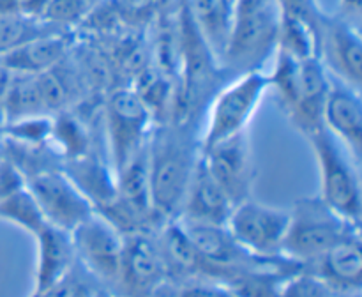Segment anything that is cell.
<instances>
[{"label": "cell", "mask_w": 362, "mask_h": 297, "mask_svg": "<svg viewBox=\"0 0 362 297\" xmlns=\"http://www.w3.org/2000/svg\"><path fill=\"white\" fill-rule=\"evenodd\" d=\"M193 120L156 124L148 140L151 205L159 226L179 218L200 156V127Z\"/></svg>", "instance_id": "cell-1"}, {"label": "cell", "mask_w": 362, "mask_h": 297, "mask_svg": "<svg viewBox=\"0 0 362 297\" xmlns=\"http://www.w3.org/2000/svg\"><path fill=\"white\" fill-rule=\"evenodd\" d=\"M279 20L276 0H233L221 66L233 74L264 69L278 52Z\"/></svg>", "instance_id": "cell-2"}, {"label": "cell", "mask_w": 362, "mask_h": 297, "mask_svg": "<svg viewBox=\"0 0 362 297\" xmlns=\"http://www.w3.org/2000/svg\"><path fill=\"white\" fill-rule=\"evenodd\" d=\"M274 59V69L269 73L271 88H276L279 106L290 122L308 136L322 126V110L331 76L317 55L297 59L278 50Z\"/></svg>", "instance_id": "cell-3"}, {"label": "cell", "mask_w": 362, "mask_h": 297, "mask_svg": "<svg viewBox=\"0 0 362 297\" xmlns=\"http://www.w3.org/2000/svg\"><path fill=\"white\" fill-rule=\"evenodd\" d=\"M271 91V78L264 69L235 74L209 101L200 127V148L247 131L262 99Z\"/></svg>", "instance_id": "cell-4"}, {"label": "cell", "mask_w": 362, "mask_h": 297, "mask_svg": "<svg viewBox=\"0 0 362 297\" xmlns=\"http://www.w3.org/2000/svg\"><path fill=\"white\" fill-rule=\"evenodd\" d=\"M354 233H361V225L346 221L320 197L300 198L290 209L283 257L306 265Z\"/></svg>", "instance_id": "cell-5"}, {"label": "cell", "mask_w": 362, "mask_h": 297, "mask_svg": "<svg viewBox=\"0 0 362 297\" xmlns=\"http://www.w3.org/2000/svg\"><path fill=\"white\" fill-rule=\"evenodd\" d=\"M306 138L320 172L318 197L346 221L361 225L362 193L359 163L324 126L308 134Z\"/></svg>", "instance_id": "cell-6"}, {"label": "cell", "mask_w": 362, "mask_h": 297, "mask_svg": "<svg viewBox=\"0 0 362 297\" xmlns=\"http://www.w3.org/2000/svg\"><path fill=\"white\" fill-rule=\"evenodd\" d=\"M105 124L110 165L117 173L147 147L156 120L133 87H120L106 98Z\"/></svg>", "instance_id": "cell-7"}, {"label": "cell", "mask_w": 362, "mask_h": 297, "mask_svg": "<svg viewBox=\"0 0 362 297\" xmlns=\"http://www.w3.org/2000/svg\"><path fill=\"white\" fill-rule=\"evenodd\" d=\"M71 240L76 260L106 290L115 293L122 271L126 237L108 219L94 211L71 232Z\"/></svg>", "instance_id": "cell-8"}, {"label": "cell", "mask_w": 362, "mask_h": 297, "mask_svg": "<svg viewBox=\"0 0 362 297\" xmlns=\"http://www.w3.org/2000/svg\"><path fill=\"white\" fill-rule=\"evenodd\" d=\"M290 223V209L272 207L247 198L233 207L226 228L233 239L257 258H281Z\"/></svg>", "instance_id": "cell-9"}, {"label": "cell", "mask_w": 362, "mask_h": 297, "mask_svg": "<svg viewBox=\"0 0 362 297\" xmlns=\"http://www.w3.org/2000/svg\"><path fill=\"white\" fill-rule=\"evenodd\" d=\"M27 190L35 198L46 221L69 233L94 212L88 198L62 166H49L30 173Z\"/></svg>", "instance_id": "cell-10"}, {"label": "cell", "mask_w": 362, "mask_h": 297, "mask_svg": "<svg viewBox=\"0 0 362 297\" xmlns=\"http://www.w3.org/2000/svg\"><path fill=\"white\" fill-rule=\"evenodd\" d=\"M158 230H140L126 235L117 296L156 297L170 281V272L159 248Z\"/></svg>", "instance_id": "cell-11"}, {"label": "cell", "mask_w": 362, "mask_h": 297, "mask_svg": "<svg viewBox=\"0 0 362 297\" xmlns=\"http://www.w3.org/2000/svg\"><path fill=\"white\" fill-rule=\"evenodd\" d=\"M317 57L336 80L359 88L362 85L361 27L339 14H322L318 23Z\"/></svg>", "instance_id": "cell-12"}, {"label": "cell", "mask_w": 362, "mask_h": 297, "mask_svg": "<svg viewBox=\"0 0 362 297\" xmlns=\"http://www.w3.org/2000/svg\"><path fill=\"white\" fill-rule=\"evenodd\" d=\"M200 154L233 205L251 198L255 165L247 131L207 148H200Z\"/></svg>", "instance_id": "cell-13"}, {"label": "cell", "mask_w": 362, "mask_h": 297, "mask_svg": "<svg viewBox=\"0 0 362 297\" xmlns=\"http://www.w3.org/2000/svg\"><path fill=\"white\" fill-rule=\"evenodd\" d=\"M331 76V74H329ZM322 126L350 152L361 165L362 158V101L361 91L331 76Z\"/></svg>", "instance_id": "cell-14"}, {"label": "cell", "mask_w": 362, "mask_h": 297, "mask_svg": "<svg viewBox=\"0 0 362 297\" xmlns=\"http://www.w3.org/2000/svg\"><path fill=\"white\" fill-rule=\"evenodd\" d=\"M303 267L325 283L338 297L359 296L362 286L361 233L339 240Z\"/></svg>", "instance_id": "cell-15"}, {"label": "cell", "mask_w": 362, "mask_h": 297, "mask_svg": "<svg viewBox=\"0 0 362 297\" xmlns=\"http://www.w3.org/2000/svg\"><path fill=\"white\" fill-rule=\"evenodd\" d=\"M233 207L235 205L232 204L221 184L214 179L200 154L177 219L205 225H226Z\"/></svg>", "instance_id": "cell-16"}, {"label": "cell", "mask_w": 362, "mask_h": 297, "mask_svg": "<svg viewBox=\"0 0 362 297\" xmlns=\"http://www.w3.org/2000/svg\"><path fill=\"white\" fill-rule=\"evenodd\" d=\"M74 46V32H49L0 57V66L13 74H41L62 62Z\"/></svg>", "instance_id": "cell-17"}, {"label": "cell", "mask_w": 362, "mask_h": 297, "mask_svg": "<svg viewBox=\"0 0 362 297\" xmlns=\"http://www.w3.org/2000/svg\"><path fill=\"white\" fill-rule=\"evenodd\" d=\"M34 239L37 243V262L32 292L42 293L73 267L76 255L71 233L57 226L48 225Z\"/></svg>", "instance_id": "cell-18"}, {"label": "cell", "mask_w": 362, "mask_h": 297, "mask_svg": "<svg viewBox=\"0 0 362 297\" xmlns=\"http://www.w3.org/2000/svg\"><path fill=\"white\" fill-rule=\"evenodd\" d=\"M49 32L64 30H59L41 18L30 16L18 9H0V57Z\"/></svg>", "instance_id": "cell-19"}, {"label": "cell", "mask_w": 362, "mask_h": 297, "mask_svg": "<svg viewBox=\"0 0 362 297\" xmlns=\"http://www.w3.org/2000/svg\"><path fill=\"white\" fill-rule=\"evenodd\" d=\"M0 219L16 225L32 237L49 225L27 186L0 198Z\"/></svg>", "instance_id": "cell-20"}, {"label": "cell", "mask_w": 362, "mask_h": 297, "mask_svg": "<svg viewBox=\"0 0 362 297\" xmlns=\"http://www.w3.org/2000/svg\"><path fill=\"white\" fill-rule=\"evenodd\" d=\"M103 290H106L80 262H74L73 267L62 276L57 283H53L42 297H99Z\"/></svg>", "instance_id": "cell-21"}, {"label": "cell", "mask_w": 362, "mask_h": 297, "mask_svg": "<svg viewBox=\"0 0 362 297\" xmlns=\"http://www.w3.org/2000/svg\"><path fill=\"white\" fill-rule=\"evenodd\" d=\"M94 0H48L41 20L64 32H74L85 20Z\"/></svg>", "instance_id": "cell-22"}, {"label": "cell", "mask_w": 362, "mask_h": 297, "mask_svg": "<svg viewBox=\"0 0 362 297\" xmlns=\"http://www.w3.org/2000/svg\"><path fill=\"white\" fill-rule=\"evenodd\" d=\"M156 297H237L225 283L193 278L168 281Z\"/></svg>", "instance_id": "cell-23"}, {"label": "cell", "mask_w": 362, "mask_h": 297, "mask_svg": "<svg viewBox=\"0 0 362 297\" xmlns=\"http://www.w3.org/2000/svg\"><path fill=\"white\" fill-rule=\"evenodd\" d=\"M278 297H338L325 283L304 267L288 276Z\"/></svg>", "instance_id": "cell-24"}, {"label": "cell", "mask_w": 362, "mask_h": 297, "mask_svg": "<svg viewBox=\"0 0 362 297\" xmlns=\"http://www.w3.org/2000/svg\"><path fill=\"white\" fill-rule=\"evenodd\" d=\"M279 7L281 16L292 18V20L300 21L308 25L318 34V23L324 14V9L320 7L318 0H276Z\"/></svg>", "instance_id": "cell-25"}, {"label": "cell", "mask_w": 362, "mask_h": 297, "mask_svg": "<svg viewBox=\"0 0 362 297\" xmlns=\"http://www.w3.org/2000/svg\"><path fill=\"white\" fill-rule=\"evenodd\" d=\"M345 20L352 21L354 25L361 27V16H362V0H339L338 13Z\"/></svg>", "instance_id": "cell-26"}, {"label": "cell", "mask_w": 362, "mask_h": 297, "mask_svg": "<svg viewBox=\"0 0 362 297\" xmlns=\"http://www.w3.org/2000/svg\"><path fill=\"white\" fill-rule=\"evenodd\" d=\"M4 127H6V112H4V103L2 98H0V136H2Z\"/></svg>", "instance_id": "cell-27"}, {"label": "cell", "mask_w": 362, "mask_h": 297, "mask_svg": "<svg viewBox=\"0 0 362 297\" xmlns=\"http://www.w3.org/2000/svg\"><path fill=\"white\" fill-rule=\"evenodd\" d=\"M99 297H119V296H115V293L110 292V290H103L101 296H99Z\"/></svg>", "instance_id": "cell-28"}, {"label": "cell", "mask_w": 362, "mask_h": 297, "mask_svg": "<svg viewBox=\"0 0 362 297\" xmlns=\"http://www.w3.org/2000/svg\"><path fill=\"white\" fill-rule=\"evenodd\" d=\"M28 297H42V296H41V293H37V292H32Z\"/></svg>", "instance_id": "cell-29"}, {"label": "cell", "mask_w": 362, "mask_h": 297, "mask_svg": "<svg viewBox=\"0 0 362 297\" xmlns=\"http://www.w3.org/2000/svg\"><path fill=\"white\" fill-rule=\"evenodd\" d=\"M230 4H233V0H230Z\"/></svg>", "instance_id": "cell-30"}, {"label": "cell", "mask_w": 362, "mask_h": 297, "mask_svg": "<svg viewBox=\"0 0 362 297\" xmlns=\"http://www.w3.org/2000/svg\"><path fill=\"white\" fill-rule=\"evenodd\" d=\"M356 297H357V296H356Z\"/></svg>", "instance_id": "cell-31"}]
</instances>
